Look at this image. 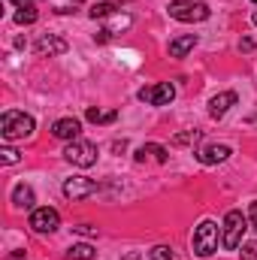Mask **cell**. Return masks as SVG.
Listing matches in <instances>:
<instances>
[{"label": "cell", "instance_id": "cell-1", "mask_svg": "<svg viewBox=\"0 0 257 260\" xmlns=\"http://www.w3.org/2000/svg\"><path fill=\"white\" fill-rule=\"evenodd\" d=\"M34 127H37L34 118H30L27 112H18V109H9V112H3V118H0V136H3L6 142L34 136Z\"/></svg>", "mask_w": 257, "mask_h": 260}, {"label": "cell", "instance_id": "cell-14", "mask_svg": "<svg viewBox=\"0 0 257 260\" xmlns=\"http://www.w3.org/2000/svg\"><path fill=\"white\" fill-rule=\"evenodd\" d=\"M34 203H37V197H34V188L30 185H15L12 188V206H18V209H34Z\"/></svg>", "mask_w": 257, "mask_h": 260}, {"label": "cell", "instance_id": "cell-21", "mask_svg": "<svg viewBox=\"0 0 257 260\" xmlns=\"http://www.w3.org/2000/svg\"><path fill=\"white\" fill-rule=\"evenodd\" d=\"M148 257L151 260H176V254H173L170 245H154V248L148 251Z\"/></svg>", "mask_w": 257, "mask_h": 260}, {"label": "cell", "instance_id": "cell-9", "mask_svg": "<svg viewBox=\"0 0 257 260\" xmlns=\"http://www.w3.org/2000/svg\"><path fill=\"white\" fill-rule=\"evenodd\" d=\"M230 154H233L230 145H206V148L197 151V160H200L203 167H215V164H224Z\"/></svg>", "mask_w": 257, "mask_h": 260}, {"label": "cell", "instance_id": "cell-11", "mask_svg": "<svg viewBox=\"0 0 257 260\" xmlns=\"http://www.w3.org/2000/svg\"><path fill=\"white\" fill-rule=\"evenodd\" d=\"M79 133H82V121H79V118H58V121L52 124V136H55V139L73 142V139H79Z\"/></svg>", "mask_w": 257, "mask_h": 260}, {"label": "cell", "instance_id": "cell-20", "mask_svg": "<svg viewBox=\"0 0 257 260\" xmlns=\"http://www.w3.org/2000/svg\"><path fill=\"white\" fill-rule=\"evenodd\" d=\"M200 130H185V133H176L173 136V145H194V142H200Z\"/></svg>", "mask_w": 257, "mask_h": 260}, {"label": "cell", "instance_id": "cell-25", "mask_svg": "<svg viewBox=\"0 0 257 260\" xmlns=\"http://www.w3.org/2000/svg\"><path fill=\"white\" fill-rule=\"evenodd\" d=\"M248 224L257 230V203H251V209H248Z\"/></svg>", "mask_w": 257, "mask_h": 260}, {"label": "cell", "instance_id": "cell-31", "mask_svg": "<svg viewBox=\"0 0 257 260\" xmlns=\"http://www.w3.org/2000/svg\"><path fill=\"white\" fill-rule=\"evenodd\" d=\"M251 3H257V0H251Z\"/></svg>", "mask_w": 257, "mask_h": 260}, {"label": "cell", "instance_id": "cell-15", "mask_svg": "<svg viewBox=\"0 0 257 260\" xmlns=\"http://www.w3.org/2000/svg\"><path fill=\"white\" fill-rule=\"evenodd\" d=\"M194 46H197V37H194V34H182V37H176V40L170 43V55H173V58H185Z\"/></svg>", "mask_w": 257, "mask_h": 260}, {"label": "cell", "instance_id": "cell-27", "mask_svg": "<svg viewBox=\"0 0 257 260\" xmlns=\"http://www.w3.org/2000/svg\"><path fill=\"white\" fill-rule=\"evenodd\" d=\"M239 49H242V52H251V49H254V40H251V37H245V40L239 43Z\"/></svg>", "mask_w": 257, "mask_h": 260}, {"label": "cell", "instance_id": "cell-4", "mask_svg": "<svg viewBox=\"0 0 257 260\" xmlns=\"http://www.w3.org/2000/svg\"><path fill=\"white\" fill-rule=\"evenodd\" d=\"M64 157L73 164V167L88 170V167H94V164H97V145L79 136V139H73V142L64 148Z\"/></svg>", "mask_w": 257, "mask_h": 260}, {"label": "cell", "instance_id": "cell-10", "mask_svg": "<svg viewBox=\"0 0 257 260\" xmlns=\"http://www.w3.org/2000/svg\"><path fill=\"white\" fill-rule=\"evenodd\" d=\"M37 55L40 58H55V55H64L67 52V40H61V37H52V34H46V37H40L37 40Z\"/></svg>", "mask_w": 257, "mask_h": 260}, {"label": "cell", "instance_id": "cell-5", "mask_svg": "<svg viewBox=\"0 0 257 260\" xmlns=\"http://www.w3.org/2000/svg\"><path fill=\"white\" fill-rule=\"evenodd\" d=\"M209 6L203 3V0H173L170 3V15L176 18V21H206L209 18Z\"/></svg>", "mask_w": 257, "mask_h": 260}, {"label": "cell", "instance_id": "cell-13", "mask_svg": "<svg viewBox=\"0 0 257 260\" xmlns=\"http://www.w3.org/2000/svg\"><path fill=\"white\" fill-rule=\"evenodd\" d=\"M12 3H15V9H18V12H15V24H34V21H37L40 12H37V3H34V0H12Z\"/></svg>", "mask_w": 257, "mask_h": 260}, {"label": "cell", "instance_id": "cell-23", "mask_svg": "<svg viewBox=\"0 0 257 260\" xmlns=\"http://www.w3.org/2000/svg\"><path fill=\"white\" fill-rule=\"evenodd\" d=\"M0 160H3V164H18L21 157H18L15 148H3V151H0Z\"/></svg>", "mask_w": 257, "mask_h": 260}, {"label": "cell", "instance_id": "cell-6", "mask_svg": "<svg viewBox=\"0 0 257 260\" xmlns=\"http://www.w3.org/2000/svg\"><path fill=\"white\" fill-rule=\"evenodd\" d=\"M136 97H139L142 103H148V106H170V103L176 100V85H173V82L148 85V88H142Z\"/></svg>", "mask_w": 257, "mask_h": 260}, {"label": "cell", "instance_id": "cell-8", "mask_svg": "<svg viewBox=\"0 0 257 260\" xmlns=\"http://www.w3.org/2000/svg\"><path fill=\"white\" fill-rule=\"evenodd\" d=\"M91 194H97V182L94 179H88V176H73V179H67L64 182V197L67 200H88Z\"/></svg>", "mask_w": 257, "mask_h": 260}, {"label": "cell", "instance_id": "cell-12", "mask_svg": "<svg viewBox=\"0 0 257 260\" xmlns=\"http://www.w3.org/2000/svg\"><path fill=\"white\" fill-rule=\"evenodd\" d=\"M236 100H239V97H236L233 91H224V94H215V97L209 100V115H212L215 121H218V118H224V115L230 112V106H236Z\"/></svg>", "mask_w": 257, "mask_h": 260}, {"label": "cell", "instance_id": "cell-19", "mask_svg": "<svg viewBox=\"0 0 257 260\" xmlns=\"http://www.w3.org/2000/svg\"><path fill=\"white\" fill-rule=\"evenodd\" d=\"M118 9V3H112V0H97L91 9H88V15L91 18H106V15H112Z\"/></svg>", "mask_w": 257, "mask_h": 260}, {"label": "cell", "instance_id": "cell-28", "mask_svg": "<svg viewBox=\"0 0 257 260\" xmlns=\"http://www.w3.org/2000/svg\"><path fill=\"white\" fill-rule=\"evenodd\" d=\"M124 260H139V254H127V257H124Z\"/></svg>", "mask_w": 257, "mask_h": 260}, {"label": "cell", "instance_id": "cell-26", "mask_svg": "<svg viewBox=\"0 0 257 260\" xmlns=\"http://www.w3.org/2000/svg\"><path fill=\"white\" fill-rule=\"evenodd\" d=\"M109 37H112V30H109V27H103V30H100L94 40H97V43H109Z\"/></svg>", "mask_w": 257, "mask_h": 260}, {"label": "cell", "instance_id": "cell-3", "mask_svg": "<svg viewBox=\"0 0 257 260\" xmlns=\"http://www.w3.org/2000/svg\"><path fill=\"white\" fill-rule=\"evenodd\" d=\"M215 251H218V224L206 218L194 230V254L197 257H212Z\"/></svg>", "mask_w": 257, "mask_h": 260}, {"label": "cell", "instance_id": "cell-16", "mask_svg": "<svg viewBox=\"0 0 257 260\" xmlns=\"http://www.w3.org/2000/svg\"><path fill=\"white\" fill-rule=\"evenodd\" d=\"M145 154H154V160H160V164H167V157H170V151L164 148V145H157V142H148V145H142V148H136V160H145Z\"/></svg>", "mask_w": 257, "mask_h": 260}, {"label": "cell", "instance_id": "cell-22", "mask_svg": "<svg viewBox=\"0 0 257 260\" xmlns=\"http://www.w3.org/2000/svg\"><path fill=\"white\" fill-rule=\"evenodd\" d=\"M239 260H257V242L242 245V254H239Z\"/></svg>", "mask_w": 257, "mask_h": 260}, {"label": "cell", "instance_id": "cell-7", "mask_svg": "<svg viewBox=\"0 0 257 260\" xmlns=\"http://www.w3.org/2000/svg\"><path fill=\"white\" fill-rule=\"evenodd\" d=\"M30 230L34 233H55L58 227H61V215H58V209H52V206H43V209H30Z\"/></svg>", "mask_w": 257, "mask_h": 260}, {"label": "cell", "instance_id": "cell-17", "mask_svg": "<svg viewBox=\"0 0 257 260\" xmlns=\"http://www.w3.org/2000/svg\"><path fill=\"white\" fill-rule=\"evenodd\" d=\"M85 118H88L91 124H112V121L118 118V112H115V109H109V112H103V109H97V106H88V112H85Z\"/></svg>", "mask_w": 257, "mask_h": 260}, {"label": "cell", "instance_id": "cell-29", "mask_svg": "<svg viewBox=\"0 0 257 260\" xmlns=\"http://www.w3.org/2000/svg\"><path fill=\"white\" fill-rule=\"evenodd\" d=\"M251 21H254V24H257V12H254V15H251Z\"/></svg>", "mask_w": 257, "mask_h": 260}, {"label": "cell", "instance_id": "cell-18", "mask_svg": "<svg viewBox=\"0 0 257 260\" xmlns=\"http://www.w3.org/2000/svg\"><path fill=\"white\" fill-rule=\"evenodd\" d=\"M97 257V251H94V245H88V242H76V245H70V251H67V260H94Z\"/></svg>", "mask_w": 257, "mask_h": 260}, {"label": "cell", "instance_id": "cell-2", "mask_svg": "<svg viewBox=\"0 0 257 260\" xmlns=\"http://www.w3.org/2000/svg\"><path fill=\"white\" fill-rule=\"evenodd\" d=\"M245 227H248V218H245L239 209H230V212L224 215V224H221V245H224L227 251H236V248L242 245Z\"/></svg>", "mask_w": 257, "mask_h": 260}, {"label": "cell", "instance_id": "cell-24", "mask_svg": "<svg viewBox=\"0 0 257 260\" xmlns=\"http://www.w3.org/2000/svg\"><path fill=\"white\" fill-rule=\"evenodd\" d=\"M76 233H82V236H97V227H91V224H79V227H73Z\"/></svg>", "mask_w": 257, "mask_h": 260}, {"label": "cell", "instance_id": "cell-30", "mask_svg": "<svg viewBox=\"0 0 257 260\" xmlns=\"http://www.w3.org/2000/svg\"><path fill=\"white\" fill-rule=\"evenodd\" d=\"M73 3H82V0H73Z\"/></svg>", "mask_w": 257, "mask_h": 260}]
</instances>
